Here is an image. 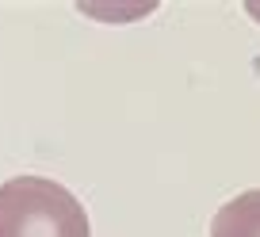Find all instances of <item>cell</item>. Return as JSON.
Listing matches in <instances>:
<instances>
[{"label":"cell","mask_w":260,"mask_h":237,"mask_svg":"<svg viewBox=\"0 0 260 237\" xmlns=\"http://www.w3.org/2000/svg\"><path fill=\"white\" fill-rule=\"evenodd\" d=\"M0 237H92V226L65 184L12 176L0 184Z\"/></svg>","instance_id":"obj_1"},{"label":"cell","mask_w":260,"mask_h":237,"mask_svg":"<svg viewBox=\"0 0 260 237\" xmlns=\"http://www.w3.org/2000/svg\"><path fill=\"white\" fill-rule=\"evenodd\" d=\"M211 237H260V188L222 203L211 222Z\"/></svg>","instance_id":"obj_2"},{"label":"cell","mask_w":260,"mask_h":237,"mask_svg":"<svg viewBox=\"0 0 260 237\" xmlns=\"http://www.w3.org/2000/svg\"><path fill=\"white\" fill-rule=\"evenodd\" d=\"M77 12L104 23H126V19H142L157 12V0H77Z\"/></svg>","instance_id":"obj_3"},{"label":"cell","mask_w":260,"mask_h":237,"mask_svg":"<svg viewBox=\"0 0 260 237\" xmlns=\"http://www.w3.org/2000/svg\"><path fill=\"white\" fill-rule=\"evenodd\" d=\"M245 12H249V16L260 23V0H245Z\"/></svg>","instance_id":"obj_4"}]
</instances>
